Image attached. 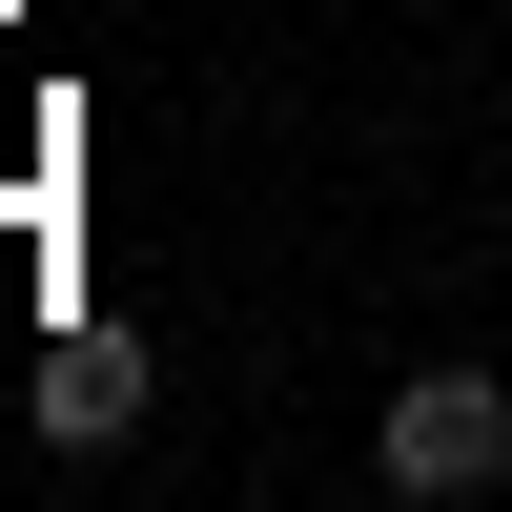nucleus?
Returning a JSON list of instances; mask_svg holds the SVG:
<instances>
[{
    "mask_svg": "<svg viewBox=\"0 0 512 512\" xmlns=\"http://www.w3.org/2000/svg\"><path fill=\"white\" fill-rule=\"evenodd\" d=\"M21 431H41V451H123V431H144V328H123V308H82L62 349L21 369Z\"/></svg>",
    "mask_w": 512,
    "mask_h": 512,
    "instance_id": "f03ea898",
    "label": "nucleus"
},
{
    "mask_svg": "<svg viewBox=\"0 0 512 512\" xmlns=\"http://www.w3.org/2000/svg\"><path fill=\"white\" fill-rule=\"evenodd\" d=\"M369 472H390L410 512H472V492H512V369H410V390L369 410Z\"/></svg>",
    "mask_w": 512,
    "mask_h": 512,
    "instance_id": "f257e3e1",
    "label": "nucleus"
}]
</instances>
